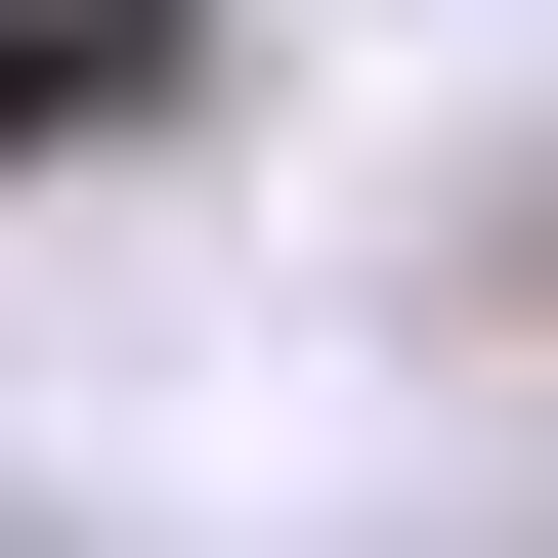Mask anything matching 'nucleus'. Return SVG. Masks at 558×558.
Segmentation results:
<instances>
[{
  "label": "nucleus",
  "instance_id": "nucleus-1",
  "mask_svg": "<svg viewBox=\"0 0 558 558\" xmlns=\"http://www.w3.org/2000/svg\"><path fill=\"white\" fill-rule=\"evenodd\" d=\"M473 344H515V387H558V172H473Z\"/></svg>",
  "mask_w": 558,
  "mask_h": 558
}]
</instances>
